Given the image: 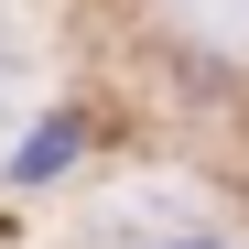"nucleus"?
Segmentation results:
<instances>
[{
    "label": "nucleus",
    "instance_id": "1",
    "mask_svg": "<svg viewBox=\"0 0 249 249\" xmlns=\"http://www.w3.org/2000/svg\"><path fill=\"white\" fill-rule=\"evenodd\" d=\"M76 141H87V130H76V119H44V130H33V152L11 162V184H54L65 162H76Z\"/></svg>",
    "mask_w": 249,
    "mask_h": 249
},
{
    "label": "nucleus",
    "instance_id": "2",
    "mask_svg": "<svg viewBox=\"0 0 249 249\" xmlns=\"http://www.w3.org/2000/svg\"><path fill=\"white\" fill-rule=\"evenodd\" d=\"M152 249H238V238H152Z\"/></svg>",
    "mask_w": 249,
    "mask_h": 249
}]
</instances>
